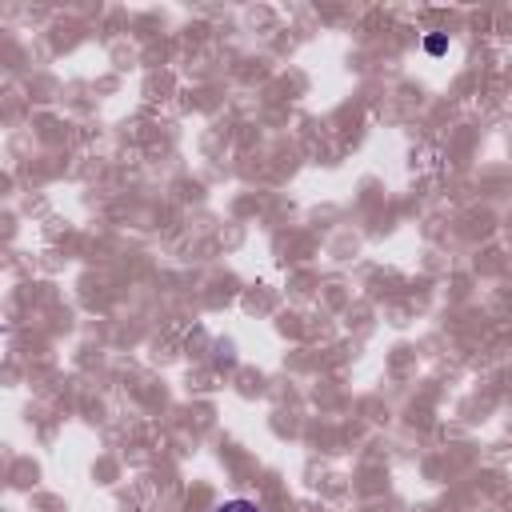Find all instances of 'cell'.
<instances>
[{"label":"cell","instance_id":"obj_1","mask_svg":"<svg viewBox=\"0 0 512 512\" xmlns=\"http://www.w3.org/2000/svg\"><path fill=\"white\" fill-rule=\"evenodd\" d=\"M424 52H428V56H444V52H448V36H444V32L424 36Z\"/></svg>","mask_w":512,"mask_h":512},{"label":"cell","instance_id":"obj_2","mask_svg":"<svg viewBox=\"0 0 512 512\" xmlns=\"http://www.w3.org/2000/svg\"><path fill=\"white\" fill-rule=\"evenodd\" d=\"M216 512H264L260 504H252V500H224Z\"/></svg>","mask_w":512,"mask_h":512}]
</instances>
